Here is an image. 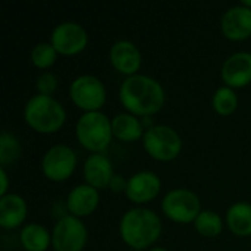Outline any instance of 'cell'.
Listing matches in <instances>:
<instances>
[{
  "mask_svg": "<svg viewBox=\"0 0 251 251\" xmlns=\"http://www.w3.org/2000/svg\"><path fill=\"white\" fill-rule=\"evenodd\" d=\"M87 241V228L74 215L62 216L53 226L51 246L54 251H81Z\"/></svg>",
  "mask_w": 251,
  "mask_h": 251,
  "instance_id": "cell-8",
  "label": "cell"
},
{
  "mask_svg": "<svg viewBox=\"0 0 251 251\" xmlns=\"http://www.w3.org/2000/svg\"><path fill=\"white\" fill-rule=\"evenodd\" d=\"M143 146L151 157L157 160H172L179 154L182 140L169 125H151L144 131Z\"/></svg>",
  "mask_w": 251,
  "mask_h": 251,
  "instance_id": "cell-5",
  "label": "cell"
},
{
  "mask_svg": "<svg viewBox=\"0 0 251 251\" xmlns=\"http://www.w3.org/2000/svg\"><path fill=\"white\" fill-rule=\"evenodd\" d=\"M76 166V154L66 144L51 146L41 159L43 174L51 181H63L74 172Z\"/></svg>",
  "mask_w": 251,
  "mask_h": 251,
  "instance_id": "cell-9",
  "label": "cell"
},
{
  "mask_svg": "<svg viewBox=\"0 0 251 251\" xmlns=\"http://www.w3.org/2000/svg\"><path fill=\"white\" fill-rule=\"evenodd\" d=\"M109 57L112 65L122 74L134 75L141 66V51L140 49L129 40L122 38L112 44Z\"/></svg>",
  "mask_w": 251,
  "mask_h": 251,
  "instance_id": "cell-14",
  "label": "cell"
},
{
  "mask_svg": "<svg viewBox=\"0 0 251 251\" xmlns=\"http://www.w3.org/2000/svg\"><path fill=\"white\" fill-rule=\"evenodd\" d=\"M126 182H128V179H125L122 175H113L112 179H110V182H109V187H110L113 191H121V190L125 191Z\"/></svg>",
  "mask_w": 251,
  "mask_h": 251,
  "instance_id": "cell-26",
  "label": "cell"
},
{
  "mask_svg": "<svg viewBox=\"0 0 251 251\" xmlns=\"http://www.w3.org/2000/svg\"><path fill=\"white\" fill-rule=\"evenodd\" d=\"M21 243L28 251H44L51 243V234L41 224H26L21 229Z\"/></svg>",
  "mask_w": 251,
  "mask_h": 251,
  "instance_id": "cell-20",
  "label": "cell"
},
{
  "mask_svg": "<svg viewBox=\"0 0 251 251\" xmlns=\"http://www.w3.org/2000/svg\"><path fill=\"white\" fill-rule=\"evenodd\" d=\"M99 191L97 188L91 187L90 184H79L75 185L66 199V206L71 215L79 218L93 213L99 204Z\"/></svg>",
  "mask_w": 251,
  "mask_h": 251,
  "instance_id": "cell-15",
  "label": "cell"
},
{
  "mask_svg": "<svg viewBox=\"0 0 251 251\" xmlns=\"http://www.w3.org/2000/svg\"><path fill=\"white\" fill-rule=\"evenodd\" d=\"M224 35L231 40H244L251 35V9L244 4L231 6L221 18Z\"/></svg>",
  "mask_w": 251,
  "mask_h": 251,
  "instance_id": "cell-12",
  "label": "cell"
},
{
  "mask_svg": "<svg viewBox=\"0 0 251 251\" xmlns=\"http://www.w3.org/2000/svg\"><path fill=\"white\" fill-rule=\"evenodd\" d=\"M57 84H59L57 76L50 71L41 72L35 79V87L38 90V94H46V96H51L56 91Z\"/></svg>",
  "mask_w": 251,
  "mask_h": 251,
  "instance_id": "cell-25",
  "label": "cell"
},
{
  "mask_svg": "<svg viewBox=\"0 0 251 251\" xmlns=\"http://www.w3.org/2000/svg\"><path fill=\"white\" fill-rule=\"evenodd\" d=\"M75 134L78 141L88 150L99 153L103 151L113 135L112 121L100 110L82 113L75 125Z\"/></svg>",
  "mask_w": 251,
  "mask_h": 251,
  "instance_id": "cell-4",
  "label": "cell"
},
{
  "mask_svg": "<svg viewBox=\"0 0 251 251\" xmlns=\"http://www.w3.org/2000/svg\"><path fill=\"white\" fill-rule=\"evenodd\" d=\"M221 76L228 87H244L251 81V53L235 51L222 65Z\"/></svg>",
  "mask_w": 251,
  "mask_h": 251,
  "instance_id": "cell-11",
  "label": "cell"
},
{
  "mask_svg": "<svg viewBox=\"0 0 251 251\" xmlns=\"http://www.w3.org/2000/svg\"><path fill=\"white\" fill-rule=\"evenodd\" d=\"M112 162L101 153H91L84 162V176L87 184L94 188H104L113 176Z\"/></svg>",
  "mask_w": 251,
  "mask_h": 251,
  "instance_id": "cell-16",
  "label": "cell"
},
{
  "mask_svg": "<svg viewBox=\"0 0 251 251\" xmlns=\"http://www.w3.org/2000/svg\"><path fill=\"white\" fill-rule=\"evenodd\" d=\"M57 57V50L49 41L38 43L31 50V62L37 68H49L54 63Z\"/></svg>",
  "mask_w": 251,
  "mask_h": 251,
  "instance_id": "cell-24",
  "label": "cell"
},
{
  "mask_svg": "<svg viewBox=\"0 0 251 251\" xmlns=\"http://www.w3.org/2000/svg\"><path fill=\"white\" fill-rule=\"evenodd\" d=\"M226 224L229 229L240 237L251 235V204L237 201L226 210Z\"/></svg>",
  "mask_w": 251,
  "mask_h": 251,
  "instance_id": "cell-19",
  "label": "cell"
},
{
  "mask_svg": "<svg viewBox=\"0 0 251 251\" xmlns=\"http://www.w3.org/2000/svg\"><path fill=\"white\" fill-rule=\"evenodd\" d=\"M149 251H168L166 249H163V247H153L151 250H149Z\"/></svg>",
  "mask_w": 251,
  "mask_h": 251,
  "instance_id": "cell-29",
  "label": "cell"
},
{
  "mask_svg": "<svg viewBox=\"0 0 251 251\" xmlns=\"http://www.w3.org/2000/svg\"><path fill=\"white\" fill-rule=\"evenodd\" d=\"M112 132L116 138L122 141H135L141 135H144V128L135 115L129 112H122L113 116Z\"/></svg>",
  "mask_w": 251,
  "mask_h": 251,
  "instance_id": "cell-18",
  "label": "cell"
},
{
  "mask_svg": "<svg viewBox=\"0 0 251 251\" xmlns=\"http://www.w3.org/2000/svg\"><path fill=\"white\" fill-rule=\"evenodd\" d=\"M212 104H213V109L221 113V115H231L235 109H237V104H238V97L235 94V91L228 87V85H222L219 87L213 97H212Z\"/></svg>",
  "mask_w": 251,
  "mask_h": 251,
  "instance_id": "cell-23",
  "label": "cell"
},
{
  "mask_svg": "<svg viewBox=\"0 0 251 251\" xmlns=\"http://www.w3.org/2000/svg\"><path fill=\"white\" fill-rule=\"evenodd\" d=\"M22 147L15 134L1 131L0 134V165L1 168L13 165L21 156Z\"/></svg>",
  "mask_w": 251,
  "mask_h": 251,
  "instance_id": "cell-21",
  "label": "cell"
},
{
  "mask_svg": "<svg viewBox=\"0 0 251 251\" xmlns=\"http://www.w3.org/2000/svg\"><path fill=\"white\" fill-rule=\"evenodd\" d=\"M24 118L35 131L50 134L63 125L66 112L62 103L53 96L34 94L24 107Z\"/></svg>",
  "mask_w": 251,
  "mask_h": 251,
  "instance_id": "cell-3",
  "label": "cell"
},
{
  "mask_svg": "<svg viewBox=\"0 0 251 251\" xmlns=\"http://www.w3.org/2000/svg\"><path fill=\"white\" fill-rule=\"evenodd\" d=\"M119 99L129 113L147 116L156 113L163 106L165 90L156 78L134 74L121 82Z\"/></svg>",
  "mask_w": 251,
  "mask_h": 251,
  "instance_id": "cell-1",
  "label": "cell"
},
{
  "mask_svg": "<svg viewBox=\"0 0 251 251\" xmlns=\"http://www.w3.org/2000/svg\"><path fill=\"white\" fill-rule=\"evenodd\" d=\"M163 213L179 224L194 222L201 212L199 196L188 188H174L168 191L162 200Z\"/></svg>",
  "mask_w": 251,
  "mask_h": 251,
  "instance_id": "cell-6",
  "label": "cell"
},
{
  "mask_svg": "<svg viewBox=\"0 0 251 251\" xmlns=\"http://www.w3.org/2000/svg\"><path fill=\"white\" fill-rule=\"evenodd\" d=\"M69 96L78 107L94 112L106 101V87L100 78L91 74H82L71 82Z\"/></svg>",
  "mask_w": 251,
  "mask_h": 251,
  "instance_id": "cell-7",
  "label": "cell"
},
{
  "mask_svg": "<svg viewBox=\"0 0 251 251\" xmlns=\"http://www.w3.org/2000/svg\"><path fill=\"white\" fill-rule=\"evenodd\" d=\"M88 41L85 28L74 21H63L57 24L50 35V43L54 46L57 53L75 54L79 53Z\"/></svg>",
  "mask_w": 251,
  "mask_h": 251,
  "instance_id": "cell-10",
  "label": "cell"
},
{
  "mask_svg": "<svg viewBox=\"0 0 251 251\" xmlns=\"http://www.w3.org/2000/svg\"><path fill=\"white\" fill-rule=\"evenodd\" d=\"M160 191V178L151 171H140L129 176L125 194L134 203H146Z\"/></svg>",
  "mask_w": 251,
  "mask_h": 251,
  "instance_id": "cell-13",
  "label": "cell"
},
{
  "mask_svg": "<svg viewBox=\"0 0 251 251\" xmlns=\"http://www.w3.org/2000/svg\"><path fill=\"white\" fill-rule=\"evenodd\" d=\"M0 179H1V187H0V196H6L7 193V185H9V181H7V174H6V168H1L0 166Z\"/></svg>",
  "mask_w": 251,
  "mask_h": 251,
  "instance_id": "cell-27",
  "label": "cell"
},
{
  "mask_svg": "<svg viewBox=\"0 0 251 251\" xmlns=\"http://www.w3.org/2000/svg\"><path fill=\"white\" fill-rule=\"evenodd\" d=\"M26 216V203L19 194H6L0 197V226L16 228Z\"/></svg>",
  "mask_w": 251,
  "mask_h": 251,
  "instance_id": "cell-17",
  "label": "cell"
},
{
  "mask_svg": "<svg viewBox=\"0 0 251 251\" xmlns=\"http://www.w3.org/2000/svg\"><path fill=\"white\" fill-rule=\"evenodd\" d=\"M162 232V221L147 207H132L126 210L119 222L122 240L134 249H144L153 244Z\"/></svg>",
  "mask_w": 251,
  "mask_h": 251,
  "instance_id": "cell-2",
  "label": "cell"
},
{
  "mask_svg": "<svg viewBox=\"0 0 251 251\" xmlns=\"http://www.w3.org/2000/svg\"><path fill=\"white\" fill-rule=\"evenodd\" d=\"M194 226L200 235L212 238L221 234L224 222L219 213L213 210H201L194 221Z\"/></svg>",
  "mask_w": 251,
  "mask_h": 251,
  "instance_id": "cell-22",
  "label": "cell"
},
{
  "mask_svg": "<svg viewBox=\"0 0 251 251\" xmlns=\"http://www.w3.org/2000/svg\"><path fill=\"white\" fill-rule=\"evenodd\" d=\"M241 4H244V6H247V7H250L251 9V0H243Z\"/></svg>",
  "mask_w": 251,
  "mask_h": 251,
  "instance_id": "cell-28",
  "label": "cell"
}]
</instances>
